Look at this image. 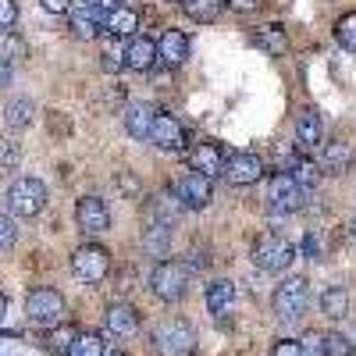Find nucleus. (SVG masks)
Instances as JSON below:
<instances>
[{"instance_id":"obj_1","label":"nucleus","mask_w":356,"mask_h":356,"mask_svg":"<svg viewBox=\"0 0 356 356\" xmlns=\"http://www.w3.org/2000/svg\"><path fill=\"white\" fill-rule=\"evenodd\" d=\"M271 307H275L278 321H300L307 314V307H310V285H307V278L303 275H292V278L278 282Z\"/></svg>"},{"instance_id":"obj_2","label":"nucleus","mask_w":356,"mask_h":356,"mask_svg":"<svg viewBox=\"0 0 356 356\" xmlns=\"http://www.w3.org/2000/svg\"><path fill=\"white\" fill-rule=\"evenodd\" d=\"M296 257V246L278 232H264L253 239V264L260 271H285Z\"/></svg>"},{"instance_id":"obj_3","label":"nucleus","mask_w":356,"mask_h":356,"mask_svg":"<svg viewBox=\"0 0 356 356\" xmlns=\"http://www.w3.org/2000/svg\"><path fill=\"white\" fill-rule=\"evenodd\" d=\"M8 207L15 218H36L43 207H47V186L40 178L25 175V178H15L11 189H8Z\"/></svg>"},{"instance_id":"obj_4","label":"nucleus","mask_w":356,"mask_h":356,"mask_svg":"<svg viewBox=\"0 0 356 356\" xmlns=\"http://www.w3.org/2000/svg\"><path fill=\"white\" fill-rule=\"evenodd\" d=\"M303 200H307V189L296 182L289 171H278L271 182H267V211H271V214H296V211H303Z\"/></svg>"},{"instance_id":"obj_5","label":"nucleus","mask_w":356,"mask_h":356,"mask_svg":"<svg viewBox=\"0 0 356 356\" xmlns=\"http://www.w3.org/2000/svg\"><path fill=\"white\" fill-rule=\"evenodd\" d=\"M25 317L33 321L36 328H54V324L65 317V296L57 289H33L25 296Z\"/></svg>"},{"instance_id":"obj_6","label":"nucleus","mask_w":356,"mask_h":356,"mask_svg":"<svg viewBox=\"0 0 356 356\" xmlns=\"http://www.w3.org/2000/svg\"><path fill=\"white\" fill-rule=\"evenodd\" d=\"M186 285H189V271H186V264H178V260H161L154 267V275H150V289H154L157 300H164V303L182 300Z\"/></svg>"},{"instance_id":"obj_7","label":"nucleus","mask_w":356,"mask_h":356,"mask_svg":"<svg viewBox=\"0 0 356 356\" xmlns=\"http://www.w3.org/2000/svg\"><path fill=\"white\" fill-rule=\"evenodd\" d=\"M107 271H111V253L104 250V246H79L75 253H72V275L79 278V282H86V285H100L104 278H107Z\"/></svg>"},{"instance_id":"obj_8","label":"nucleus","mask_w":356,"mask_h":356,"mask_svg":"<svg viewBox=\"0 0 356 356\" xmlns=\"http://www.w3.org/2000/svg\"><path fill=\"white\" fill-rule=\"evenodd\" d=\"M154 349L161 356H189L196 349V335L186 321H168L154 332Z\"/></svg>"},{"instance_id":"obj_9","label":"nucleus","mask_w":356,"mask_h":356,"mask_svg":"<svg viewBox=\"0 0 356 356\" xmlns=\"http://www.w3.org/2000/svg\"><path fill=\"white\" fill-rule=\"evenodd\" d=\"M175 193H178V200H182L186 211H203V207L214 200V186H211V178L200 175V171H186L182 178H178Z\"/></svg>"},{"instance_id":"obj_10","label":"nucleus","mask_w":356,"mask_h":356,"mask_svg":"<svg viewBox=\"0 0 356 356\" xmlns=\"http://www.w3.org/2000/svg\"><path fill=\"white\" fill-rule=\"evenodd\" d=\"M75 221H79L82 232L97 235V232H107L111 228V211H107V203L100 196H82L75 203Z\"/></svg>"},{"instance_id":"obj_11","label":"nucleus","mask_w":356,"mask_h":356,"mask_svg":"<svg viewBox=\"0 0 356 356\" xmlns=\"http://www.w3.org/2000/svg\"><path fill=\"white\" fill-rule=\"evenodd\" d=\"M225 178L232 186H253L264 178V161L257 154H235L225 161Z\"/></svg>"},{"instance_id":"obj_12","label":"nucleus","mask_w":356,"mask_h":356,"mask_svg":"<svg viewBox=\"0 0 356 356\" xmlns=\"http://www.w3.org/2000/svg\"><path fill=\"white\" fill-rule=\"evenodd\" d=\"M150 143L157 146V150H182V146H186V129H182V122H178V118H171V114H161V111H157L154 129H150Z\"/></svg>"},{"instance_id":"obj_13","label":"nucleus","mask_w":356,"mask_h":356,"mask_svg":"<svg viewBox=\"0 0 356 356\" xmlns=\"http://www.w3.org/2000/svg\"><path fill=\"white\" fill-rule=\"evenodd\" d=\"M154 118L157 111L146 104V100H132L125 111H122V122H125V132L132 139H150V129H154Z\"/></svg>"},{"instance_id":"obj_14","label":"nucleus","mask_w":356,"mask_h":356,"mask_svg":"<svg viewBox=\"0 0 356 356\" xmlns=\"http://www.w3.org/2000/svg\"><path fill=\"white\" fill-rule=\"evenodd\" d=\"M189 164L193 171L207 175V178H214V175H225V154H221V146L218 143H196L193 150H189Z\"/></svg>"},{"instance_id":"obj_15","label":"nucleus","mask_w":356,"mask_h":356,"mask_svg":"<svg viewBox=\"0 0 356 356\" xmlns=\"http://www.w3.org/2000/svg\"><path fill=\"white\" fill-rule=\"evenodd\" d=\"M104 324H107V332L118 335V339H132L139 332V317L129 303H111L104 310Z\"/></svg>"},{"instance_id":"obj_16","label":"nucleus","mask_w":356,"mask_h":356,"mask_svg":"<svg viewBox=\"0 0 356 356\" xmlns=\"http://www.w3.org/2000/svg\"><path fill=\"white\" fill-rule=\"evenodd\" d=\"M157 61H161L157 43L146 40V36H136L129 43V50H125V68H132V72H154Z\"/></svg>"},{"instance_id":"obj_17","label":"nucleus","mask_w":356,"mask_h":356,"mask_svg":"<svg viewBox=\"0 0 356 356\" xmlns=\"http://www.w3.org/2000/svg\"><path fill=\"white\" fill-rule=\"evenodd\" d=\"M157 54H161V61L168 68H178L189 57V36L186 33H178V29H164V36L157 43Z\"/></svg>"},{"instance_id":"obj_18","label":"nucleus","mask_w":356,"mask_h":356,"mask_svg":"<svg viewBox=\"0 0 356 356\" xmlns=\"http://www.w3.org/2000/svg\"><path fill=\"white\" fill-rule=\"evenodd\" d=\"M146 218H154V221L175 228L178 218H182V200H178V193H168V189L157 193V196L150 200V214H146Z\"/></svg>"},{"instance_id":"obj_19","label":"nucleus","mask_w":356,"mask_h":356,"mask_svg":"<svg viewBox=\"0 0 356 356\" xmlns=\"http://www.w3.org/2000/svg\"><path fill=\"white\" fill-rule=\"evenodd\" d=\"M203 300H207V310H211V314L225 317V314L235 307V285H232L228 278H218V282H211V285H207Z\"/></svg>"},{"instance_id":"obj_20","label":"nucleus","mask_w":356,"mask_h":356,"mask_svg":"<svg viewBox=\"0 0 356 356\" xmlns=\"http://www.w3.org/2000/svg\"><path fill=\"white\" fill-rule=\"evenodd\" d=\"M353 164V146L349 143H324L321 150V168L328 175H346Z\"/></svg>"},{"instance_id":"obj_21","label":"nucleus","mask_w":356,"mask_h":356,"mask_svg":"<svg viewBox=\"0 0 356 356\" xmlns=\"http://www.w3.org/2000/svg\"><path fill=\"white\" fill-rule=\"evenodd\" d=\"M296 139H300L303 146H321L324 139V122H321V114L317 111H300L296 114Z\"/></svg>"},{"instance_id":"obj_22","label":"nucleus","mask_w":356,"mask_h":356,"mask_svg":"<svg viewBox=\"0 0 356 356\" xmlns=\"http://www.w3.org/2000/svg\"><path fill=\"white\" fill-rule=\"evenodd\" d=\"M33 118H36V104L29 100V97H15V100H8L4 104V125L8 129H29L33 125Z\"/></svg>"},{"instance_id":"obj_23","label":"nucleus","mask_w":356,"mask_h":356,"mask_svg":"<svg viewBox=\"0 0 356 356\" xmlns=\"http://www.w3.org/2000/svg\"><path fill=\"white\" fill-rule=\"evenodd\" d=\"M143 246L150 257H168V246H171V228L146 218V228H143Z\"/></svg>"},{"instance_id":"obj_24","label":"nucleus","mask_w":356,"mask_h":356,"mask_svg":"<svg viewBox=\"0 0 356 356\" xmlns=\"http://www.w3.org/2000/svg\"><path fill=\"white\" fill-rule=\"evenodd\" d=\"M107 36H118V40H125V36H136V29H139V15L132 8H118L114 15H107Z\"/></svg>"},{"instance_id":"obj_25","label":"nucleus","mask_w":356,"mask_h":356,"mask_svg":"<svg viewBox=\"0 0 356 356\" xmlns=\"http://www.w3.org/2000/svg\"><path fill=\"white\" fill-rule=\"evenodd\" d=\"M321 310L328 314V317H349V289L342 285H332V289H324L321 292Z\"/></svg>"},{"instance_id":"obj_26","label":"nucleus","mask_w":356,"mask_h":356,"mask_svg":"<svg viewBox=\"0 0 356 356\" xmlns=\"http://www.w3.org/2000/svg\"><path fill=\"white\" fill-rule=\"evenodd\" d=\"M72 36L75 40H97L100 36V22H97V15L89 11L86 4L72 11Z\"/></svg>"},{"instance_id":"obj_27","label":"nucleus","mask_w":356,"mask_h":356,"mask_svg":"<svg viewBox=\"0 0 356 356\" xmlns=\"http://www.w3.org/2000/svg\"><path fill=\"white\" fill-rule=\"evenodd\" d=\"M25 57H29V47H25V40L18 33H11V29H8V33H0V61L15 68L18 61H25Z\"/></svg>"},{"instance_id":"obj_28","label":"nucleus","mask_w":356,"mask_h":356,"mask_svg":"<svg viewBox=\"0 0 356 356\" xmlns=\"http://www.w3.org/2000/svg\"><path fill=\"white\" fill-rule=\"evenodd\" d=\"M125 50L129 47H122V40H118V36H107L104 40V50H100V68L104 72H122L125 68Z\"/></svg>"},{"instance_id":"obj_29","label":"nucleus","mask_w":356,"mask_h":356,"mask_svg":"<svg viewBox=\"0 0 356 356\" xmlns=\"http://www.w3.org/2000/svg\"><path fill=\"white\" fill-rule=\"evenodd\" d=\"M289 175L300 182L307 193L317 186V178H321V164H314V161H307V157H292V168H289Z\"/></svg>"},{"instance_id":"obj_30","label":"nucleus","mask_w":356,"mask_h":356,"mask_svg":"<svg viewBox=\"0 0 356 356\" xmlns=\"http://www.w3.org/2000/svg\"><path fill=\"white\" fill-rule=\"evenodd\" d=\"M225 8V0H186L182 11L193 18V22H214Z\"/></svg>"},{"instance_id":"obj_31","label":"nucleus","mask_w":356,"mask_h":356,"mask_svg":"<svg viewBox=\"0 0 356 356\" xmlns=\"http://www.w3.org/2000/svg\"><path fill=\"white\" fill-rule=\"evenodd\" d=\"M104 349H107V342L97 332H79V339L72 342L68 356H104Z\"/></svg>"},{"instance_id":"obj_32","label":"nucleus","mask_w":356,"mask_h":356,"mask_svg":"<svg viewBox=\"0 0 356 356\" xmlns=\"http://www.w3.org/2000/svg\"><path fill=\"white\" fill-rule=\"evenodd\" d=\"M79 339V332L75 328H54L43 342H47V349L50 353H57V356H68V349H72V342Z\"/></svg>"},{"instance_id":"obj_33","label":"nucleus","mask_w":356,"mask_h":356,"mask_svg":"<svg viewBox=\"0 0 356 356\" xmlns=\"http://www.w3.org/2000/svg\"><path fill=\"white\" fill-rule=\"evenodd\" d=\"M335 40H339L346 50H356V11H349V15H342V18L335 22Z\"/></svg>"},{"instance_id":"obj_34","label":"nucleus","mask_w":356,"mask_h":356,"mask_svg":"<svg viewBox=\"0 0 356 356\" xmlns=\"http://www.w3.org/2000/svg\"><path fill=\"white\" fill-rule=\"evenodd\" d=\"M22 161V146L15 139H0V171H15Z\"/></svg>"},{"instance_id":"obj_35","label":"nucleus","mask_w":356,"mask_h":356,"mask_svg":"<svg viewBox=\"0 0 356 356\" xmlns=\"http://www.w3.org/2000/svg\"><path fill=\"white\" fill-rule=\"evenodd\" d=\"M356 346L346 339V335H339V332H328V335H324V353H328V356H349Z\"/></svg>"},{"instance_id":"obj_36","label":"nucleus","mask_w":356,"mask_h":356,"mask_svg":"<svg viewBox=\"0 0 356 356\" xmlns=\"http://www.w3.org/2000/svg\"><path fill=\"white\" fill-rule=\"evenodd\" d=\"M260 43L271 50V54H285V33H282L278 25H267L264 33H260Z\"/></svg>"},{"instance_id":"obj_37","label":"nucleus","mask_w":356,"mask_h":356,"mask_svg":"<svg viewBox=\"0 0 356 356\" xmlns=\"http://www.w3.org/2000/svg\"><path fill=\"white\" fill-rule=\"evenodd\" d=\"M15 243H18V225L8 214H0V253H8Z\"/></svg>"},{"instance_id":"obj_38","label":"nucleus","mask_w":356,"mask_h":356,"mask_svg":"<svg viewBox=\"0 0 356 356\" xmlns=\"http://www.w3.org/2000/svg\"><path fill=\"white\" fill-rule=\"evenodd\" d=\"M300 349H303V356H328L324 353V335L321 332H307L300 339Z\"/></svg>"},{"instance_id":"obj_39","label":"nucleus","mask_w":356,"mask_h":356,"mask_svg":"<svg viewBox=\"0 0 356 356\" xmlns=\"http://www.w3.org/2000/svg\"><path fill=\"white\" fill-rule=\"evenodd\" d=\"M15 22H18V4L15 0H0V33H8Z\"/></svg>"},{"instance_id":"obj_40","label":"nucleus","mask_w":356,"mask_h":356,"mask_svg":"<svg viewBox=\"0 0 356 356\" xmlns=\"http://www.w3.org/2000/svg\"><path fill=\"white\" fill-rule=\"evenodd\" d=\"M82 4H86L89 11H93V15H114L118 8H122L118 0H82Z\"/></svg>"},{"instance_id":"obj_41","label":"nucleus","mask_w":356,"mask_h":356,"mask_svg":"<svg viewBox=\"0 0 356 356\" xmlns=\"http://www.w3.org/2000/svg\"><path fill=\"white\" fill-rule=\"evenodd\" d=\"M271 356H303V349H300V342H296V339H282V342H275Z\"/></svg>"},{"instance_id":"obj_42","label":"nucleus","mask_w":356,"mask_h":356,"mask_svg":"<svg viewBox=\"0 0 356 356\" xmlns=\"http://www.w3.org/2000/svg\"><path fill=\"white\" fill-rule=\"evenodd\" d=\"M47 15H72V0H40Z\"/></svg>"},{"instance_id":"obj_43","label":"nucleus","mask_w":356,"mask_h":356,"mask_svg":"<svg viewBox=\"0 0 356 356\" xmlns=\"http://www.w3.org/2000/svg\"><path fill=\"white\" fill-rule=\"evenodd\" d=\"M225 4L235 11V15H253L260 8V0H225Z\"/></svg>"},{"instance_id":"obj_44","label":"nucleus","mask_w":356,"mask_h":356,"mask_svg":"<svg viewBox=\"0 0 356 356\" xmlns=\"http://www.w3.org/2000/svg\"><path fill=\"white\" fill-rule=\"evenodd\" d=\"M118 189H125V193H136V189H139V182H136L132 175H125V171H122V175H118Z\"/></svg>"},{"instance_id":"obj_45","label":"nucleus","mask_w":356,"mask_h":356,"mask_svg":"<svg viewBox=\"0 0 356 356\" xmlns=\"http://www.w3.org/2000/svg\"><path fill=\"white\" fill-rule=\"evenodd\" d=\"M8 79H11V65L0 61V86H8Z\"/></svg>"},{"instance_id":"obj_46","label":"nucleus","mask_w":356,"mask_h":356,"mask_svg":"<svg viewBox=\"0 0 356 356\" xmlns=\"http://www.w3.org/2000/svg\"><path fill=\"white\" fill-rule=\"evenodd\" d=\"M4 314H8V296L0 292V321H4Z\"/></svg>"},{"instance_id":"obj_47","label":"nucleus","mask_w":356,"mask_h":356,"mask_svg":"<svg viewBox=\"0 0 356 356\" xmlns=\"http://www.w3.org/2000/svg\"><path fill=\"white\" fill-rule=\"evenodd\" d=\"M349 232H353V235H356V214H353V221H349Z\"/></svg>"},{"instance_id":"obj_48","label":"nucleus","mask_w":356,"mask_h":356,"mask_svg":"<svg viewBox=\"0 0 356 356\" xmlns=\"http://www.w3.org/2000/svg\"><path fill=\"white\" fill-rule=\"evenodd\" d=\"M171 4H186V0H171Z\"/></svg>"}]
</instances>
